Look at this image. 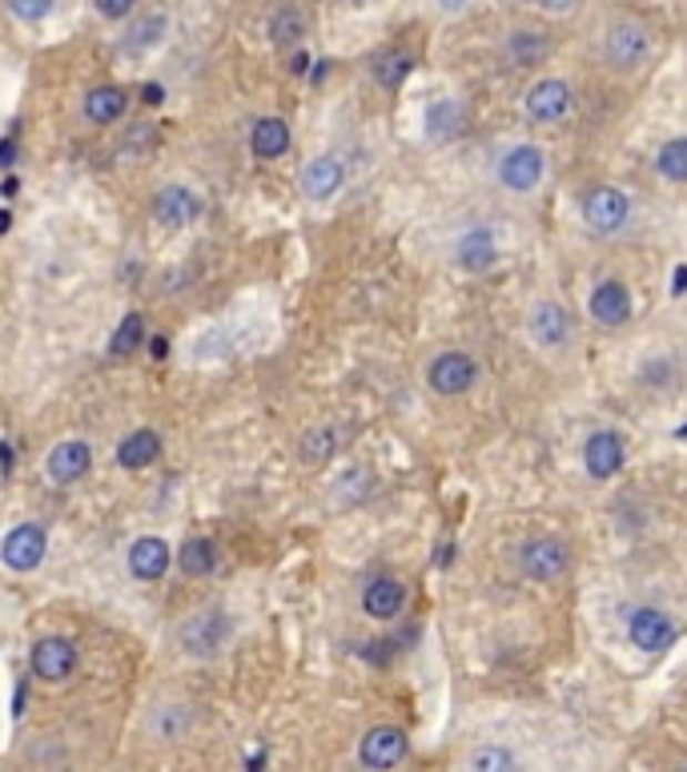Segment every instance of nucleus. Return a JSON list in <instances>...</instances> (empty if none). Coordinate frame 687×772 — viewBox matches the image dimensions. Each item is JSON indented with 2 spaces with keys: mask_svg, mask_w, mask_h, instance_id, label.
I'll return each instance as SVG.
<instances>
[{
  "mask_svg": "<svg viewBox=\"0 0 687 772\" xmlns=\"http://www.w3.org/2000/svg\"><path fill=\"white\" fill-rule=\"evenodd\" d=\"M306 201H330L334 193L346 186V166H342L339 153H317L302 166V178H297Z\"/></svg>",
  "mask_w": 687,
  "mask_h": 772,
  "instance_id": "obj_18",
  "label": "nucleus"
},
{
  "mask_svg": "<svg viewBox=\"0 0 687 772\" xmlns=\"http://www.w3.org/2000/svg\"><path fill=\"white\" fill-rule=\"evenodd\" d=\"M478 382V362L475 354L466 350H443L434 354L431 367H426V387H431L438 399H458Z\"/></svg>",
  "mask_w": 687,
  "mask_h": 772,
  "instance_id": "obj_8",
  "label": "nucleus"
},
{
  "mask_svg": "<svg viewBox=\"0 0 687 772\" xmlns=\"http://www.w3.org/2000/svg\"><path fill=\"white\" fill-rule=\"evenodd\" d=\"M145 347V314H125L121 322H117L113 330V339H109V354L113 359H129V354H138V350Z\"/></svg>",
  "mask_w": 687,
  "mask_h": 772,
  "instance_id": "obj_30",
  "label": "nucleus"
},
{
  "mask_svg": "<svg viewBox=\"0 0 687 772\" xmlns=\"http://www.w3.org/2000/svg\"><path fill=\"white\" fill-rule=\"evenodd\" d=\"M161 459V434L149 431V427H138V431H129L121 443H117V467H125V471H145Z\"/></svg>",
  "mask_w": 687,
  "mask_h": 772,
  "instance_id": "obj_26",
  "label": "nucleus"
},
{
  "mask_svg": "<svg viewBox=\"0 0 687 772\" xmlns=\"http://www.w3.org/2000/svg\"><path fill=\"white\" fill-rule=\"evenodd\" d=\"M656 173L664 181H676V186H687V138H671L656 149Z\"/></svg>",
  "mask_w": 687,
  "mask_h": 772,
  "instance_id": "obj_32",
  "label": "nucleus"
},
{
  "mask_svg": "<svg viewBox=\"0 0 687 772\" xmlns=\"http://www.w3.org/2000/svg\"><path fill=\"white\" fill-rule=\"evenodd\" d=\"M12 153H17V141H4V146H0V166H12Z\"/></svg>",
  "mask_w": 687,
  "mask_h": 772,
  "instance_id": "obj_41",
  "label": "nucleus"
},
{
  "mask_svg": "<svg viewBox=\"0 0 687 772\" xmlns=\"http://www.w3.org/2000/svg\"><path fill=\"white\" fill-rule=\"evenodd\" d=\"M265 32H270V44L274 49H297L302 37H306V17L297 4H277L270 12V21H265Z\"/></svg>",
  "mask_w": 687,
  "mask_h": 772,
  "instance_id": "obj_27",
  "label": "nucleus"
},
{
  "mask_svg": "<svg viewBox=\"0 0 687 772\" xmlns=\"http://www.w3.org/2000/svg\"><path fill=\"white\" fill-rule=\"evenodd\" d=\"M406 752H411V736L398 724H374L371 732H362L358 764L362 769L386 772V769H398L406 761Z\"/></svg>",
  "mask_w": 687,
  "mask_h": 772,
  "instance_id": "obj_11",
  "label": "nucleus"
},
{
  "mask_svg": "<svg viewBox=\"0 0 687 772\" xmlns=\"http://www.w3.org/2000/svg\"><path fill=\"white\" fill-rule=\"evenodd\" d=\"M170 354V339H149V359H165Z\"/></svg>",
  "mask_w": 687,
  "mask_h": 772,
  "instance_id": "obj_40",
  "label": "nucleus"
},
{
  "mask_svg": "<svg viewBox=\"0 0 687 772\" xmlns=\"http://www.w3.org/2000/svg\"><path fill=\"white\" fill-rule=\"evenodd\" d=\"M125 109H129V93L121 86H97V89H89L85 101H81V113H85V121L97 129L117 126V121L125 117Z\"/></svg>",
  "mask_w": 687,
  "mask_h": 772,
  "instance_id": "obj_24",
  "label": "nucleus"
},
{
  "mask_svg": "<svg viewBox=\"0 0 687 772\" xmlns=\"http://www.w3.org/2000/svg\"><path fill=\"white\" fill-rule=\"evenodd\" d=\"M624 628H627V640H632L639 652H647V656H659V652H667V648L676 644V635H679L671 612H664V608H656V603L627 608Z\"/></svg>",
  "mask_w": 687,
  "mask_h": 772,
  "instance_id": "obj_4",
  "label": "nucleus"
},
{
  "mask_svg": "<svg viewBox=\"0 0 687 772\" xmlns=\"http://www.w3.org/2000/svg\"><path fill=\"white\" fill-rule=\"evenodd\" d=\"M165 29H170V17H165V12H149V17H141V21L129 29V37L121 44H125L129 53H145V49L161 44Z\"/></svg>",
  "mask_w": 687,
  "mask_h": 772,
  "instance_id": "obj_33",
  "label": "nucleus"
},
{
  "mask_svg": "<svg viewBox=\"0 0 687 772\" xmlns=\"http://www.w3.org/2000/svg\"><path fill=\"white\" fill-rule=\"evenodd\" d=\"M339 451V431L334 427H310L302 439H297V459L306 467H326Z\"/></svg>",
  "mask_w": 687,
  "mask_h": 772,
  "instance_id": "obj_29",
  "label": "nucleus"
},
{
  "mask_svg": "<svg viewBox=\"0 0 687 772\" xmlns=\"http://www.w3.org/2000/svg\"><path fill=\"white\" fill-rule=\"evenodd\" d=\"M81 664V652L69 635H41L29 652V672L41 684H64Z\"/></svg>",
  "mask_w": 687,
  "mask_h": 772,
  "instance_id": "obj_10",
  "label": "nucleus"
},
{
  "mask_svg": "<svg viewBox=\"0 0 687 772\" xmlns=\"http://www.w3.org/2000/svg\"><path fill=\"white\" fill-rule=\"evenodd\" d=\"M414 69V57L406 49H386V53L374 57V81L382 89H402V81L411 77Z\"/></svg>",
  "mask_w": 687,
  "mask_h": 772,
  "instance_id": "obj_31",
  "label": "nucleus"
},
{
  "mask_svg": "<svg viewBox=\"0 0 687 772\" xmlns=\"http://www.w3.org/2000/svg\"><path fill=\"white\" fill-rule=\"evenodd\" d=\"M141 101H145V106H161V101H165V89L153 86V81H149V86L141 89Z\"/></svg>",
  "mask_w": 687,
  "mask_h": 772,
  "instance_id": "obj_39",
  "label": "nucleus"
},
{
  "mask_svg": "<svg viewBox=\"0 0 687 772\" xmlns=\"http://www.w3.org/2000/svg\"><path fill=\"white\" fill-rule=\"evenodd\" d=\"M498 258H503V250H498V238L491 225H475V230H466L455 242V262L463 265L466 274H487Z\"/></svg>",
  "mask_w": 687,
  "mask_h": 772,
  "instance_id": "obj_21",
  "label": "nucleus"
},
{
  "mask_svg": "<svg viewBox=\"0 0 687 772\" xmlns=\"http://www.w3.org/2000/svg\"><path fill=\"white\" fill-rule=\"evenodd\" d=\"M518 572L535 583H559L572 572V548L555 535H531L518 543Z\"/></svg>",
  "mask_w": 687,
  "mask_h": 772,
  "instance_id": "obj_3",
  "label": "nucleus"
},
{
  "mask_svg": "<svg viewBox=\"0 0 687 772\" xmlns=\"http://www.w3.org/2000/svg\"><path fill=\"white\" fill-rule=\"evenodd\" d=\"M632 290H627V282H619V278H603V282H595L592 298H587V314H592V322H599V327L607 330H619L632 322Z\"/></svg>",
  "mask_w": 687,
  "mask_h": 772,
  "instance_id": "obj_14",
  "label": "nucleus"
},
{
  "mask_svg": "<svg viewBox=\"0 0 687 772\" xmlns=\"http://www.w3.org/2000/svg\"><path fill=\"white\" fill-rule=\"evenodd\" d=\"M535 9L550 12V17H567V12L579 9V0H535Z\"/></svg>",
  "mask_w": 687,
  "mask_h": 772,
  "instance_id": "obj_38",
  "label": "nucleus"
},
{
  "mask_svg": "<svg viewBox=\"0 0 687 772\" xmlns=\"http://www.w3.org/2000/svg\"><path fill=\"white\" fill-rule=\"evenodd\" d=\"M193 724H198V716H193V709L190 704H181V700H161V704H153L145 716L149 741H158V744H185Z\"/></svg>",
  "mask_w": 687,
  "mask_h": 772,
  "instance_id": "obj_16",
  "label": "nucleus"
},
{
  "mask_svg": "<svg viewBox=\"0 0 687 772\" xmlns=\"http://www.w3.org/2000/svg\"><path fill=\"white\" fill-rule=\"evenodd\" d=\"M205 213V201H201V193L193 190V186H185V181H170V186H161L158 193H153V218H158V225H165V230H185V225H193Z\"/></svg>",
  "mask_w": 687,
  "mask_h": 772,
  "instance_id": "obj_12",
  "label": "nucleus"
},
{
  "mask_svg": "<svg viewBox=\"0 0 687 772\" xmlns=\"http://www.w3.org/2000/svg\"><path fill=\"white\" fill-rule=\"evenodd\" d=\"M170 543L161 540V535H138V540L129 543L125 551V568L133 580L141 583H158L165 580V572H170Z\"/></svg>",
  "mask_w": 687,
  "mask_h": 772,
  "instance_id": "obj_17",
  "label": "nucleus"
},
{
  "mask_svg": "<svg viewBox=\"0 0 687 772\" xmlns=\"http://www.w3.org/2000/svg\"><path fill=\"white\" fill-rule=\"evenodd\" d=\"M515 764V752L503 749V744H478V749L466 752V769L471 772H511Z\"/></svg>",
  "mask_w": 687,
  "mask_h": 772,
  "instance_id": "obj_34",
  "label": "nucleus"
},
{
  "mask_svg": "<svg viewBox=\"0 0 687 772\" xmlns=\"http://www.w3.org/2000/svg\"><path fill=\"white\" fill-rule=\"evenodd\" d=\"M466 4H471V0H438V9L443 12H463Z\"/></svg>",
  "mask_w": 687,
  "mask_h": 772,
  "instance_id": "obj_42",
  "label": "nucleus"
},
{
  "mask_svg": "<svg viewBox=\"0 0 687 772\" xmlns=\"http://www.w3.org/2000/svg\"><path fill=\"white\" fill-rule=\"evenodd\" d=\"M141 0H93V9L105 17V21H125V17H133L138 12Z\"/></svg>",
  "mask_w": 687,
  "mask_h": 772,
  "instance_id": "obj_36",
  "label": "nucleus"
},
{
  "mask_svg": "<svg viewBox=\"0 0 687 772\" xmlns=\"http://www.w3.org/2000/svg\"><path fill=\"white\" fill-rule=\"evenodd\" d=\"M4 9H9L12 21L41 24V21H49V17L57 12V0H4Z\"/></svg>",
  "mask_w": 687,
  "mask_h": 772,
  "instance_id": "obj_35",
  "label": "nucleus"
},
{
  "mask_svg": "<svg viewBox=\"0 0 687 772\" xmlns=\"http://www.w3.org/2000/svg\"><path fill=\"white\" fill-rule=\"evenodd\" d=\"M579 213H583V225L599 238H612L627 225L632 218V198L624 190H615V186H592V190L583 193L579 201Z\"/></svg>",
  "mask_w": 687,
  "mask_h": 772,
  "instance_id": "obj_5",
  "label": "nucleus"
},
{
  "mask_svg": "<svg viewBox=\"0 0 687 772\" xmlns=\"http://www.w3.org/2000/svg\"><path fill=\"white\" fill-rule=\"evenodd\" d=\"M153 146H158V129L153 126H133V133L121 141L125 153H138V149H153Z\"/></svg>",
  "mask_w": 687,
  "mask_h": 772,
  "instance_id": "obj_37",
  "label": "nucleus"
},
{
  "mask_svg": "<svg viewBox=\"0 0 687 772\" xmlns=\"http://www.w3.org/2000/svg\"><path fill=\"white\" fill-rule=\"evenodd\" d=\"M423 126H426V138L431 141H455L466 129V106L458 101V97H438V101L426 106Z\"/></svg>",
  "mask_w": 687,
  "mask_h": 772,
  "instance_id": "obj_25",
  "label": "nucleus"
},
{
  "mask_svg": "<svg viewBox=\"0 0 687 772\" xmlns=\"http://www.w3.org/2000/svg\"><path fill=\"white\" fill-rule=\"evenodd\" d=\"M89 467H93V447L85 439H61L49 451V459H44V475L53 479L57 487H69L77 479H85Z\"/></svg>",
  "mask_w": 687,
  "mask_h": 772,
  "instance_id": "obj_19",
  "label": "nucleus"
},
{
  "mask_svg": "<svg viewBox=\"0 0 687 772\" xmlns=\"http://www.w3.org/2000/svg\"><path fill=\"white\" fill-rule=\"evenodd\" d=\"M9 225H12V218L9 213H0V233H9Z\"/></svg>",
  "mask_w": 687,
  "mask_h": 772,
  "instance_id": "obj_43",
  "label": "nucleus"
},
{
  "mask_svg": "<svg viewBox=\"0 0 687 772\" xmlns=\"http://www.w3.org/2000/svg\"><path fill=\"white\" fill-rule=\"evenodd\" d=\"M527 334L535 347L543 350H563V347H572V314H567V307H559V302H535L527 314Z\"/></svg>",
  "mask_w": 687,
  "mask_h": 772,
  "instance_id": "obj_15",
  "label": "nucleus"
},
{
  "mask_svg": "<svg viewBox=\"0 0 687 772\" xmlns=\"http://www.w3.org/2000/svg\"><path fill=\"white\" fill-rule=\"evenodd\" d=\"M575 109V93L563 77H543L523 93V113L531 126H559Z\"/></svg>",
  "mask_w": 687,
  "mask_h": 772,
  "instance_id": "obj_7",
  "label": "nucleus"
},
{
  "mask_svg": "<svg viewBox=\"0 0 687 772\" xmlns=\"http://www.w3.org/2000/svg\"><path fill=\"white\" fill-rule=\"evenodd\" d=\"M178 568L181 575H190V580H201V575H210L218 568V543L210 535H190V540L178 548Z\"/></svg>",
  "mask_w": 687,
  "mask_h": 772,
  "instance_id": "obj_28",
  "label": "nucleus"
},
{
  "mask_svg": "<svg viewBox=\"0 0 687 772\" xmlns=\"http://www.w3.org/2000/svg\"><path fill=\"white\" fill-rule=\"evenodd\" d=\"M49 555V531L41 523H17L9 528V535L0 540V563L17 575H29L37 572Z\"/></svg>",
  "mask_w": 687,
  "mask_h": 772,
  "instance_id": "obj_9",
  "label": "nucleus"
},
{
  "mask_svg": "<svg viewBox=\"0 0 687 772\" xmlns=\"http://www.w3.org/2000/svg\"><path fill=\"white\" fill-rule=\"evenodd\" d=\"M290 146H294V133L282 117H257L254 126H250V153L257 161H277L286 158Z\"/></svg>",
  "mask_w": 687,
  "mask_h": 772,
  "instance_id": "obj_22",
  "label": "nucleus"
},
{
  "mask_svg": "<svg viewBox=\"0 0 687 772\" xmlns=\"http://www.w3.org/2000/svg\"><path fill=\"white\" fill-rule=\"evenodd\" d=\"M402 608H406V583L394 580V575H371L366 588H362V612L378 620V624H391L398 620Z\"/></svg>",
  "mask_w": 687,
  "mask_h": 772,
  "instance_id": "obj_20",
  "label": "nucleus"
},
{
  "mask_svg": "<svg viewBox=\"0 0 687 772\" xmlns=\"http://www.w3.org/2000/svg\"><path fill=\"white\" fill-rule=\"evenodd\" d=\"M627 463V443L619 431H595L587 434V443H583V471L595 479V483H607L624 471Z\"/></svg>",
  "mask_w": 687,
  "mask_h": 772,
  "instance_id": "obj_13",
  "label": "nucleus"
},
{
  "mask_svg": "<svg viewBox=\"0 0 687 772\" xmlns=\"http://www.w3.org/2000/svg\"><path fill=\"white\" fill-rule=\"evenodd\" d=\"M550 57V37L539 24H518L507 37V61L515 69H535Z\"/></svg>",
  "mask_w": 687,
  "mask_h": 772,
  "instance_id": "obj_23",
  "label": "nucleus"
},
{
  "mask_svg": "<svg viewBox=\"0 0 687 772\" xmlns=\"http://www.w3.org/2000/svg\"><path fill=\"white\" fill-rule=\"evenodd\" d=\"M603 53H607V64H612L615 73H635V69H644L647 53H651V37H647V29L639 21L619 17V21L607 29Z\"/></svg>",
  "mask_w": 687,
  "mask_h": 772,
  "instance_id": "obj_6",
  "label": "nucleus"
},
{
  "mask_svg": "<svg viewBox=\"0 0 687 772\" xmlns=\"http://www.w3.org/2000/svg\"><path fill=\"white\" fill-rule=\"evenodd\" d=\"M498 186L507 193H518V198H531L539 190L543 178H547V149L535 146V141H518L511 146L503 158H498Z\"/></svg>",
  "mask_w": 687,
  "mask_h": 772,
  "instance_id": "obj_2",
  "label": "nucleus"
},
{
  "mask_svg": "<svg viewBox=\"0 0 687 772\" xmlns=\"http://www.w3.org/2000/svg\"><path fill=\"white\" fill-rule=\"evenodd\" d=\"M230 635L233 620L225 615V608H201L178 624V648L193 660H213L230 644Z\"/></svg>",
  "mask_w": 687,
  "mask_h": 772,
  "instance_id": "obj_1",
  "label": "nucleus"
}]
</instances>
